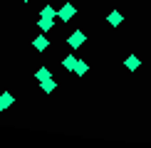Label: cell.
<instances>
[{
    "mask_svg": "<svg viewBox=\"0 0 151 148\" xmlns=\"http://www.w3.org/2000/svg\"><path fill=\"white\" fill-rule=\"evenodd\" d=\"M22 3H27V0H22Z\"/></svg>",
    "mask_w": 151,
    "mask_h": 148,
    "instance_id": "13",
    "label": "cell"
},
{
    "mask_svg": "<svg viewBox=\"0 0 151 148\" xmlns=\"http://www.w3.org/2000/svg\"><path fill=\"white\" fill-rule=\"evenodd\" d=\"M74 12H77V8H74L72 3H65V5H62V8L57 10V17H60L62 22H70L72 17H74Z\"/></svg>",
    "mask_w": 151,
    "mask_h": 148,
    "instance_id": "1",
    "label": "cell"
},
{
    "mask_svg": "<svg viewBox=\"0 0 151 148\" xmlns=\"http://www.w3.org/2000/svg\"><path fill=\"white\" fill-rule=\"evenodd\" d=\"M32 47L37 49V52H45V49L50 47V40H47L45 35H40V37H35V40H32Z\"/></svg>",
    "mask_w": 151,
    "mask_h": 148,
    "instance_id": "4",
    "label": "cell"
},
{
    "mask_svg": "<svg viewBox=\"0 0 151 148\" xmlns=\"http://www.w3.org/2000/svg\"><path fill=\"white\" fill-rule=\"evenodd\" d=\"M87 69H89V64H87L84 59H77V64H74L72 74H77V77H84V74H87Z\"/></svg>",
    "mask_w": 151,
    "mask_h": 148,
    "instance_id": "8",
    "label": "cell"
},
{
    "mask_svg": "<svg viewBox=\"0 0 151 148\" xmlns=\"http://www.w3.org/2000/svg\"><path fill=\"white\" fill-rule=\"evenodd\" d=\"M74 64H77V57H74V54H67V57L62 59V67H65L67 72H72V69H74Z\"/></svg>",
    "mask_w": 151,
    "mask_h": 148,
    "instance_id": "10",
    "label": "cell"
},
{
    "mask_svg": "<svg viewBox=\"0 0 151 148\" xmlns=\"http://www.w3.org/2000/svg\"><path fill=\"white\" fill-rule=\"evenodd\" d=\"M40 89L45 91V94H52V91L57 89V82H55V79L50 77V79H45V82H40Z\"/></svg>",
    "mask_w": 151,
    "mask_h": 148,
    "instance_id": "7",
    "label": "cell"
},
{
    "mask_svg": "<svg viewBox=\"0 0 151 148\" xmlns=\"http://www.w3.org/2000/svg\"><path fill=\"white\" fill-rule=\"evenodd\" d=\"M40 15H45V17H57V10L52 8V5H45V8H42V12Z\"/></svg>",
    "mask_w": 151,
    "mask_h": 148,
    "instance_id": "12",
    "label": "cell"
},
{
    "mask_svg": "<svg viewBox=\"0 0 151 148\" xmlns=\"http://www.w3.org/2000/svg\"><path fill=\"white\" fill-rule=\"evenodd\" d=\"M12 101H15V96H12L10 91H3V94H0V114H3L8 106H12Z\"/></svg>",
    "mask_w": 151,
    "mask_h": 148,
    "instance_id": "3",
    "label": "cell"
},
{
    "mask_svg": "<svg viewBox=\"0 0 151 148\" xmlns=\"http://www.w3.org/2000/svg\"><path fill=\"white\" fill-rule=\"evenodd\" d=\"M50 77H52V74H50L47 67H40V69L35 72V79H37V82H45V79H50Z\"/></svg>",
    "mask_w": 151,
    "mask_h": 148,
    "instance_id": "11",
    "label": "cell"
},
{
    "mask_svg": "<svg viewBox=\"0 0 151 148\" xmlns=\"http://www.w3.org/2000/svg\"><path fill=\"white\" fill-rule=\"evenodd\" d=\"M122 20H124V17H122V12H119V10H111V12H109V17H106V22H109L111 27L122 25Z\"/></svg>",
    "mask_w": 151,
    "mask_h": 148,
    "instance_id": "9",
    "label": "cell"
},
{
    "mask_svg": "<svg viewBox=\"0 0 151 148\" xmlns=\"http://www.w3.org/2000/svg\"><path fill=\"white\" fill-rule=\"evenodd\" d=\"M52 25H55V17H45V15H40V20H37V27H40L42 32H47Z\"/></svg>",
    "mask_w": 151,
    "mask_h": 148,
    "instance_id": "6",
    "label": "cell"
},
{
    "mask_svg": "<svg viewBox=\"0 0 151 148\" xmlns=\"http://www.w3.org/2000/svg\"><path fill=\"white\" fill-rule=\"evenodd\" d=\"M84 40H87V35H84V30H74V32L67 37V45H70L72 49H77L79 45H84Z\"/></svg>",
    "mask_w": 151,
    "mask_h": 148,
    "instance_id": "2",
    "label": "cell"
},
{
    "mask_svg": "<svg viewBox=\"0 0 151 148\" xmlns=\"http://www.w3.org/2000/svg\"><path fill=\"white\" fill-rule=\"evenodd\" d=\"M124 67H127L129 72H136V69H139V67H141V59L131 54V57H127V59H124Z\"/></svg>",
    "mask_w": 151,
    "mask_h": 148,
    "instance_id": "5",
    "label": "cell"
}]
</instances>
